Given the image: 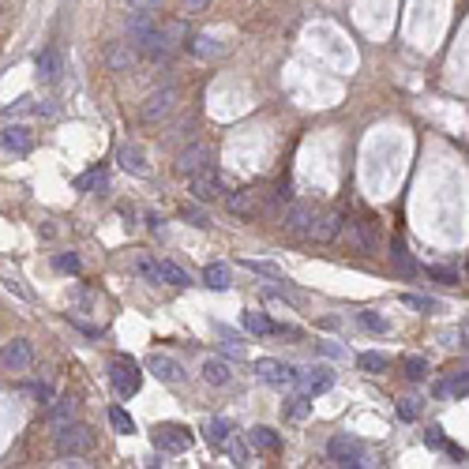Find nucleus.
Segmentation results:
<instances>
[{"label": "nucleus", "instance_id": "f257e3e1", "mask_svg": "<svg viewBox=\"0 0 469 469\" xmlns=\"http://www.w3.org/2000/svg\"><path fill=\"white\" fill-rule=\"evenodd\" d=\"M94 443H98V436H94V428L90 424H64V428H57V454H64V458H79V454H87V451H94Z\"/></svg>", "mask_w": 469, "mask_h": 469}, {"label": "nucleus", "instance_id": "f03ea898", "mask_svg": "<svg viewBox=\"0 0 469 469\" xmlns=\"http://www.w3.org/2000/svg\"><path fill=\"white\" fill-rule=\"evenodd\" d=\"M109 383L116 387V394H121V398H132L136 390H139V383H143L139 364H136L132 357H116V360L109 364Z\"/></svg>", "mask_w": 469, "mask_h": 469}, {"label": "nucleus", "instance_id": "7ed1b4c3", "mask_svg": "<svg viewBox=\"0 0 469 469\" xmlns=\"http://www.w3.org/2000/svg\"><path fill=\"white\" fill-rule=\"evenodd\" d=\"M327 454H331V462H338V465H346V469H360V465H368L364 462V443L360 439H353V436H334L331 443H327Z\"/></svg>", "mask_w": 469, "mask_h": 469}, {"label": "nucleus", "instance_id": "20e7f679", "mask_svg": "<svg viewBox=\"0 0 469 469\" xmlns=\"http://www.w3.org/2000/svg\"><path fill=\"white\" fill-rule=\"evenodd\" d=\"M177 109V90L173 87H162V90H154V94L143 101V121L147 124H158V121H165L169 113Z\"/></svg>", "mask_w": 469, "mask_h": 469}, {"label": "nucleus", "instance_id": "39448f33", "mask_svg": "<svg viewBox=\"0 0 469 469\" xmlns=\"http://www.w3.org/2000/svg\"><path fill=\"white\" fill-rule=\"evenodd\" d=\"M188 180H192V195H195L199 203L221 199V192H226V184H221V177L214 173L211 165H206V169H199V173H192Z\"/></svg>", "mask_w": 469, "mask_h": 469}, {"label": "nucleus", "instance_id": "423d86ee", "mask_svg": "<svg viewBox=\"0 0 469 469\" xmlns=\"http://www.w3.org/2000/svg\"><path fill=\"white\" fill-rule=\"evenodd\" d=\"M154 447L162 454H180V451L192 447V432H184V428H177V424H162L158 432H154Z\"/></svg>", "mask_w": 469, "mask_h": 469}, {"label": "nucleus", "instance_id": "0eeeda50", "mask_svg": "<svg viewBox=\"0 0 469 469\" xmlns=\"http://www.w3.org/2000/svg\"><path fill=\"white\" fill-rule=\"evenodd\" d=\"M211 165V150L203 147V143H192V147H184L177 154V162H173V169L180 177H192V173H199V169H206Z\"/></svg>", "mask_w": 469, "mask_h": 469}, {"label": "nucleus", "instance_id": "6e6552de", "mask_svg": "<svg viewBox=\"0 0 469 469\" xmlns=\"http://www.w3.org/2000/svg\"><path fill=\"white\" fill-rule=\"evenodd\" d=\"M293 383H301V390L308 398H316V394H323V390H331V383H334V372L331 368H323V364H311L308 372H297V380Z\"/></svg>", "mask_w": 469, "mask_h": 469}, {"label": "nucleus", "instance_id": "1a4fd4ad", "mask_svg": "<svg viewBox=\"0 0 469 469\" xmlns=\"http://www.w3.org/2000/svg\"><path fill=\"white\" fill-rule=\"evenodd\" d=\"M0 360H4V368L11 372H23V368H31V360H34V349L27 338H11V342L0 349Z\"/></svg>", "mask_w": 469, "mask_h": 469}, {"label": "nucleus", "instance_id": "9d476101", "mask_svg": "<svg viewBox=\"0 0 469 469\" xmlns=\"http://www.w3.org/2000/svg\"><path fill=\"white\" fill-rule=\"evenodd\" d=\"M255 375H259L263 383L285 387V383H293V380H297V368H289V364H282V360L263 357V360H255Z\"/></svg>", "mask_w": 469, "mask_h": 469}, {"label": "nucleus", "instance_id": "9b49d317", "mask_svg": "<svg viewBox=\"0 0 469 469\" xmlns=\"http://www.w3.org/2000/svg\"><path fill=\"white\" fill-rule=\"evenodd\" d=\"M101 60H106L109 72H128L136 64V45L132 42H109L106 53H101Z\"/></svg>", "mask_w": 469, "mask_h": 469}, {"label": "nucleus", "instance_id": "f8f14e48", "mask_svg": "<svg viewBox=\"0 0 469 469\" xmlns=\"http://www.w3.org/2000/svg\"><path fill=\"white\" fill-rule=\"evenodd\" d=\"M342 214L338 211H327L323 218H311V229H308V237L311 241H319V244H331L334 237H338V229H342Z\"/></svg>", "mask_w": 469, "mask_h": 469}, {"label": "nucleus", "instance_id": "ddd939ff", "mask_svg": "<svg viewBox=\"0 0 469 469\" xmlns=\"http://www.w3.org/2000/svg\"><path fill=\"white\" fill-rule=\"evenodd\" d=\"M147 372L158 375L162 383H180V380H184V368H180L173 357H162V353H154V357L147 360Z\"/></svg>", "mask_w": 469, "mask_h": 469}, {"label": "nucleus", "instance_id": "4468645a", "mask_svg": "<svg viewBox=\"0 0 469 469\" xmlns=\"http://www.w3.org/2000/svg\"><path fill=\"white\" fill-rule=\"evenodd\" d=\"M136 49H143L147 57H169V34L165 31H147L143 38H136Z\"/></svg>", "mask_w": 469, "mask_h": 469}, {"label": "nucleus", "instance_id": "2eb2a0df", "mask_svg": "<svg viewBox=\"0 0 469 469\" xmlns=\"http://www.w3.org/2000/svg\"><path fill=\"white\" fill-rule=\"evenodd\" d=\"M188 49H192V57H199V60H214V57L226 53V45H221L218 38H211V34H195V38H188Z\"/></svg>", "mask_w": 469, "mask_h": 469}, {"label": "nucleus", "instance_id": "dca6fc26", "mask_svg": "<svg viewBox=\"0 0 469 469\" xmlns=\"http://www.w3.org/2000/svg\"><path fill=\"white\" fill-rule=\"evenodd\" d=\"M311 218H316V214H311V206L308 203H289V211H285V229H289V233H308L311 229Z\"/></svg>", "mask_w": 469, "mask_h": 469}, {"label": "nucleus", "instance_id": "f3484780", "mask_svg": "<svg viewBox=\"0 0 469 469\" xmlns=\"http://www.w3.org/2000/svg\"><path fill=\"white\" fill-rule=\"evenodd\" d=\"M203 380L211 387H226V383H233V368L221 357H206L203 360Z\"/></svg>", "mask_w": 469, "mask_h": 469}, {"label": "nucleus", "instance_id": "a211bd4d", "mask_svg": "<svg viewBox=\"0 0 469 469\" xmlns=\"http://www.w3.org/2000/svg\"><path fill=\"white\" fill-rule=\"evenodd\" d=\"M116 162H121V169H128L132 177H150V165H147V158H143L139 147H121Z\"/></svg>", "mask_w": 469, "mask_h": 469}, {"label": "nucleus", "instance_id": "6ab92c4d", "mask_svg": "<svg viewBox=\"0 0 469 469\" xmlns=\"http://www.w3.org/2000/svg\"><path fill=\"white\" fill-rule=\"evenodd\" d=\"M60 72H64L60 53H57V49H42V53H38V75H42L45 83H57Z\"/></svg>", "mask_w": 469, "mask_h": 469}, {"label": "nucleus", "instance_id": "aec40b11", "mask_svg": "<svg viewBox=\"0 0 469 469\" xmlns=\"http://www.w3.org/2000/svg\"><path fill=\"white\" fill-rule=\"evenodd\" d=\"M4 147H8V150H16V154H31V150H34V136H31V128L11 124L8 132H4Z\"/></svg>", "mask_w": 469, "mask_h": 469}, {"label": "nucleus", "instance_id": "412c9836", "mask_svg": "<svg viewBox=\"0 0 469 469\" xmlns=\"http://www.w3.org/2000/svg\"><path fill=\"white\" fill-rule=\"evenodd\" d=\"M75 416V402L72 398H57V402H49V409H45V424L49 428H64Z\"/></svg>", "mask_w": 469, "mask_h": 469}, {"label": "nucleus", "instance_id": "4be33fe9", "mask_svg": "<svg viewBox=\"0 0 469 469\" xmlns=\"http://www.w3.org/2000/svg\"><path fill=\"white\" fill-rule=\"evenodd\" d=\"M248 443H252V447H259V451H267V454H278L282 451V436L275 432V428H263V424L248 432Z\"/></svg>", "mask_w": 469, "mask_h": 469}, {"label": "nucleus", "instance_id": "5701e85b", "mask_svg": "<svg viewBox=\"0 0 469 469\" xmlns=\"http://www.w3.org/2000/svg\"><path fill=\"white\" fill-rule=\"evenodd\" d=\"M226 211L229 214H241V218H252L259 211V203H255L252 192H233V195H226Z\"/></svg>", "mask_w": 469, "mask_h": 469}, {"label": "nucleus", "instance_id": "b1692460", "mask_svg": "<svg viewBox=\"0 0 469 469\" xmlns=\"http://www.w3.org/2000/svg\"><path fill=\"white\" fill-rule=\"evenodd\" d=\"M390 255H394V263H398V270H402L406 278H413L416 270H421V267H416V259L406 252V244H402V241H390Z\"/></svg>", "mask_w": 469, "mask_h": 469}, {"label": "nucleus", "instance_id": "393cba45", "mask_svg": "<svg viewBox=\"0 0 469 469\" xmlns=\"http://www.w3.org/2000/svg\"><path fill=\"white\" fill-rule=\"evenodd\" d=\"M244 327H248L252 334H259V338H267V334L278 331V323H270L263 311H244Z\"/></svg>", "mask_w": 469, "mask_h": 469}, {"label": "nucleus", "instance_id": "a878e982", "mask_svg": "<svg viewBox=\"0 0 469 469\" xmlns=\"http://www.w3.org/2000/svg\"><path fill=\"white\" fill-rule=\"evenodd\" d=\"M158 278H162V282H169V285H177V289L192 285V278H188L177 263H169V259H162V263H158Z\"/></svg>", "mask_w": 469, "mask_h": 469}, {"label": "nucleus", "instance_id": "bb28decb", "mask_svg": "<svg viewBox=\"0 0 469 469\" xmlns=\"http://www.w3.org/2000/svg\"><path fill=\"white\" fill-rule=\"evenodd\" d=\"M203 282L211 285V289H229V285H233L229 282V267L226 263H211V267L203 270Z\"/></svg>", "mask_w": 469, "mask_h": 469}, {"label": "nucleus", "instance_id": "cd10ccee", "mask_svg": "<svg viewBox=\"0 0 469 469\" xmlns=\"http://www.w3.org/2000/svg\"><path fill=\"white\" fill-rule=\"evenodd\" d=\"M128 31H132V42H136V38H143L147 31H154V16H147V11H132V16H128Z\"/></svg>", "mask_w": 469, "mask_h": 469}, {"label": "nucleus", "instance_id": "c85d7f7f", "mask_svg": "<svg viewBox=\"0 0 469 469\" xmlns=\"http://www.w3.org/2000/svg\"><path fill=\"white\" fill-rule=\"evenodd\" d=\"M109 424H113L121 436H132V432H136V421H132V416H128L124 409H116V406L109 409Z\"/></svg>", "mask_w": 469, "mask_h": 469}, {"label": "nucleus", "instance_id": "c756f323", "mask_svg": "<svg viewBox=\"0 0 469 469\" xmlns=\"http://www.w3.org/2000/svg\"><path fill=\"white\" fill-rule=\"evenodd\" d=\"M357 364H360L364 372H387V357L383 353H360Z\"/></svg>", "mask_w": 469, "mask_h": 469}, {"label": "nucleus", "instance_id": "7c9ffc66", "mask_svg": "<svg viewBox=\"0 0 469 469\" xmlns=\"http://www.w3.org/2000/svg\"><path fill=\"white\" fill-rule=\"evenodd\" d=\"M53 267L64 270V275H75V270H79V255H75V252H60V255L53 259Z\"/></svg>", "mask_w": 469, "mask_h": 469}, {"label": "nucleus", "instance_id": "2f4dec72", "mask_svg": "<svg viewBox=\"0 0 469 469\" xmlns=\"http://www.w3.org/2000/svg\"><path fill=\"white\" fill-rule=\"evenodd\" d=\"M206 436H211L214 443H226L229 439V421H218V416H214V421H206Z\"/></svg>", "mask_w": 469, "mask_h": 469}, {"label": "nucleus", "instance_id": "473e14b6", "mask_svg": "<svg viewBox=\"0 0 469 469\" xmlns=\"http://www.w3.org/2000/svg\"><path fill=\"white\" fill-rule=\"evenodd\" d=\"M402 304H406V308H416V311H436V308H439L436 301H428V297H413V293L402 297Z\"/></svg>", "mask_w": 469, "mask_h": 469}, {"label": "nucleus", "instance_id": "72a5a7b5", "mask_svg": "<svg viewBox=\"0 0 469 469\" xmlns=\"http://www.w3.org/2000/svg\"><path fill=\"white\" fill-rule=\"evenodd\" d=\"M406 375H409V380H424V375H428V364H424L421 357H409V360H406Z\"/></svg>", "mask_w": 469, "mask_h": 469}, {"label": "nucleus", "instance_id": "f704fd0d", "mask_svg": "<svg viewBox=\"0 0 469 469\" xmlns=\"http://www.w3.org/2000/svg\"><path fill=\"white\" fill-rule=\"evenodd\" d=\"M447 387H451V394H458V398H465V394H469V380H465V372H454Z\"/></svg>", "mask_w": 469, "mask_h": 469}, {"label": "nucleus", "instance_id": "c9c22d12", "mask_svg": "<svg viewBox=\"0 0 469 469\" xmlns=\"http://www.w3.org/2000/svg\"><path fill=\"white\" fill-rule=\"evenodd\" d=\"M90 184H101V188H106V173H101V169H94V173H87V177L75 180V188H79V192H87Z\"/></svg>", "mask_w": 469, "mask_h": 469}, {"label": "nucleus", "instance_id": "e433bc0d", "mask_svg": "<svg viewBox=\"0 0 469 469\" xmlns=\"http://www.w3.org/2000/svg\"><path fill=\"white\" fill-rule=\"evenodd\" d=\"M244 267L255 270V275H267V278H278V282H282V270L270 267V263H252V259H244Z\"/></svg>", "mask_w": 469, "mask_h": 469}, {"label": "nucleus", "instance_id": "4c0bfd02", "mask_svg": "<svg viewBox=\"0 0 469 469\" xmlns=\"http://www.w3.org/2000/svg\"><path fill=\"white\" fill-rule=\"evenodd\" d=\"M360 323H364L368 331H380V334H383V331H390V327H387V319H383V316H375V311H364Z\"/></svg>", "mask_w": 469, "mask_h": 469}, {"label": "nucleus", "instance_id": "58836bf2", "mask_svg": "<svg viewBox=\"0 0 469 469\" xmlns=\"http://www.w3.org/2000/svg\"><path fill=\"white\" fill-rule=\"evenodd\" d=\"M416 413H421V409H416V398H402L398 402V416H402V421H416Z\"/></svg>", "mask_w": 469, "mask_h": 469}, {"label": "nucleus", "instance_id": "ea45409f", "mask_svg": "<svg viewBox=\"0 0 469 469\" xmlns=\"http://www.w3.org/2000/svg\"><path fill=\"white\" fill-rule=\"evenodd\" d=\"M128 8H132V11H147V16H154V11H162V0H128Z\"/></svg>", "mask_w": 469, "mask_h": 469}, {"label": "nucleus", "instance_id": "a19ab883", "mask_svg": "<svg viewBox=\"0 0 469 469\" xmlns=\"http://www.w3.org/2000/svg\"><path fill=\"white\" fill-rule=\"evenodd\" d=\"M308 409H311V402H308V394H301V398H293L289 416H293V421H301V416H308Z\"/></svg>", "mask_w": 469, "mask_h": 469}, {"label": "nucleus", "instance_id": "79ce46f5", "mask_svg": "<svg viewBox=\"0 0 469 469\" xmlns=\"http://www.w3.org/2000/svg\"><path fill=\"white\" fill-rule=\"evenodd\" d=\"M428 275H432L436 282H443V285H458V275H454V270H447V267H432Z\"/></svg>", "mask_w": 469, "mask_h": 469}, {"label": "nucleus", "instance_id": "37998d69", "mask_svg": "<svg viewBox=\"0 0 469 469\" xmlns=\"http://www.w3.org/2000/svg\"><path fill=\"white\" fill-rule=\"evenodd\" d=\"M424 443H428L432 451H443V447H447V439H443L439 428H428V432H424Z\"/></svg>", "mask_w": 469, "mask_h": 469}, {"label": "nucleus", "instance_id": "c03bdc74", "mask_svg": "<svg viewBox=\"0 0 469 469\" xmlns=\"http://www.w3.org/2000/svg\"><path fill=\"white\" fill-rule=\"evenodd\" d=\"M139 275L147 278V282H162L158 278V263H150V259H139Z\"/></svg>", "mask_w": 469, "mask_h": 469}, {"label": "nucleus", "instance_id": "a18cd8bd", "mask_svg": "<svg viewBox=\"0 0 469 469\" xmlns=\"http://www.w3.org/2000/svg\"><path fill=\"white\" fill-rule=\"evenodd\" d=\"M184 218L192 221V226H199V229H206V226H211V218H206L203 211H192V206H184Z\"/></svg>", "mask_w": 469, "mask_h": 469}, {"label": "nucleus", "instance_id": "49530a36", "mask_svg": "<svg viewBox=\"0 0 469 469\" xmlns=\"http://www.w3.org/2000/svg\"><path fill=\"white\" fill-rule=\"evenodd\" d=\"M319 353H327V357H346L349 349H346V346H338V342H319Z\"/></svg>", "mask_w": 469, "mask_h": 469}, {"label": "nucleus", "instance_id": "de8ad7c7", "mask_svg": "<svg viewBox=\"0 0 469 469\" xmlns=\"http://www.w3.org/2000/svg\"><path fill=\"white\" fill-rule=\"evenodd\" d=\"M229 454H233V462H237V465H244V462H248V454H244V447H241V443H233V447H229Z\"/></svg>", "mask_w": 469, "mask_h": 469}, {"label": "nucleus", "instance_id": "09e8293b", "mask_svg": "<svg viewBox=\"0 0 469 469\" xmlns=\"http://www.w3.org/2000/svg\"><path fill=\"white\" fill-rule=\"evenodd\" d=\"M211 0H184V11H203Z\"/></svg>", "mask_w": 469, "mask_h": 469}]
</instances>
